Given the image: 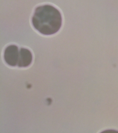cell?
Masks as SVG:
<instances>
[{"label": "cell", "mask_w": 118, "mask_h": 133, "mask_svg": "<svg viewBox=\"0 0 118 133\" xmlns=\"http://www.w3.org/2000/svg\"><path fill=\"white\" fill-rule=\"evenodd\" d=\"M32 61V55L31 52L28 49L21 48L19 53L18 66L26 67L29 66Z\"/></svg>", "instance_id": "obj_3"}, {"label": "cell", "mask_w": 118, "mask_h": 133, "mask_svg": "<svg viewBox=\"0 0 118 133\" xmlns=\"http://www.w3.org/2000/svg\"><path fill=\"white\" fill-rule=\"evenodd\" d=\"M34 27L46 35H53L60 29L62 17L59 10L53 6L45 5L35 9L32 18Z\"/></svg>", "instance_id": "obj_1"}, {"label": "cell", "mask_w": 118, "mask_h": 133, "mask_svg": "<svg viewBox=\"0 0 118 133\" xmlns=\"http://www.w3.org/2000/svg\"><path fill=\"white\" fill-rule=\"evenodd\" d=\"M19 51L17 46L10 45L5 49L4 58L6 63L10 66H15L18 64Z\"/></svg>", "instance_id": "obj_2"}]
</instances>
